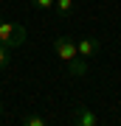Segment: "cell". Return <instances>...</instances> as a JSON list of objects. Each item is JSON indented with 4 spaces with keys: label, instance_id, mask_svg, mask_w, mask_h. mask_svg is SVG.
<instances>
[{
    "label": "cell",
    "instance_id": "7a4b0ae2",
    "mask_svg": "<svg viewBox=\"0 0 121 126\" xmlns=\"http://www.w3.org/2000/svg\"><path fill=\"white\" fill-rule=\"evenodd\" d=\"M25 25H20V23H11V20H0V45H6L9 50L14 48H20L23 42H25Z\"/></svg>",
    "mask_w": 121,
    "mask_h": 126
},
{
    "label": "cell",
    "instance_id": "6da1fadb",
    "mask_svg": "<svg viewBox=\"0 0 121 126\" xmlns=\"http://www.w3.org/2000/svg\"><path fill=\"white\" fill-rule=\"evenodd\" d=\"M54 50H56V56L68 64V70H71L73 76H85L87 73L85 59H82L79 50H76V39H71V36H56L54 39Z\"/></svg>",
    "mask_w": 121,
    "mask_h": 126
},
{
    "label": "cell",
    "instance_id": "277c9868",
    "mask_svg": "<svg viewBox=\"0 0 121 126\" xmlns=\"http://www.w3.org/2000/svg\"><path fill=\"white\" fill-rule=\"evenodd\" d=\"M71 123H76V126H96V123H99V118L90 112L87 107H76V109H73V115H71Z\"/></svg>",
    "mask_w": 121,
    "mask_h": 126
},
{
    "label": "cell",
    "instance_id": "9c48e42d",
    "mask_svg": "<svg viewBox=\"0 0 121 126\" xmlns=\"http://www.w3.org/2000/svg\"><path fill=\"white\" fill-rule=\"evenodd\" d=\"M0 109H3V101H0Z\"/></svg>",
    "mask_w": 121,
    "mask_h": 126
},
{
    "label": "cell",
    "instance_id": "8992f818",
    "mask_svg": "<svg viewBox=\"0 0 121 126\" xmlns=\"http://www.w3.org/2000/svg\"><path fill=\"white\" fill-rule=\"evenodd\" d=\"M23 123L25 126H45V118L42 115H28V118H23Z\"/></svg>",
    "mask_w": 121,
    "mask_h": 126
},
{
    "label": "cell",
    "instance_id": "ba28073f",
    "mask_svg": "<svg viewBox=\"0 0 121 126\" xmlns=\"http://www.w3.org/2000/svg\"><path fill=\"white\" fill-rule=\"evenodd\" d=\"M9 62H11V56H9V48H6V45H0V67H6Z\"/></svg>",
    "mask_w": 121,
    "mask_h": 126
},
{
    "label": "cell",
    "instance_id": "3957f363",
    "mask_svg": "<svg viewBox=\"0 0 121 126\" xmlns=\"http://www.w3.org/2000/svg\"><path fill=\"white\" fill-rule=\"evenodd\" d=\"M76 50H79V56L82 59H90V56H96L101 50V42L96 39V36H87V39H76Z\"/></svg>",
    "mask_w": 121,
    "mask_h": 126
},
{
    "label": "cell",
    "instance_id": "52a82bcc",
    "mask_svg": "<svg viewBox=\"0 0 121 126\" xmlns=\"http://www.w3.org/2000/svg\"><path fill=\"white\" fill-rule=\"evenodd\" d=\"M31 3L37 6V9H42V11H51V9H54V0H31Z\"/></svg>",
    "mask_w": 121,
    "mask_h": 126
},
{
    "label": "cell",
    "instance_id": "5b68a950",
    "mask_svg": "<svg viewBox=\"0 0 121 126\" xmlns=\"http://www.w3.org/2000/svg\"><path fill=\"white\" fill-rule=\"evenodd\" d=\"M54 11L56 14H71L73 11V0H54Z\"/></svg>",
    "mask_w": 121,
    "mask_h": 126
}]
</instances>
